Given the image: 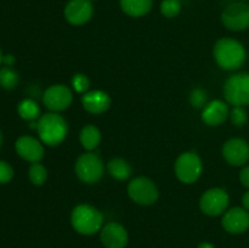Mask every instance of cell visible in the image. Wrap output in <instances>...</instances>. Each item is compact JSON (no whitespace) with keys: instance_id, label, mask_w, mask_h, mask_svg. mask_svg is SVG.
Masks as SVG:
<instances>
[{"instance_id":"6da1fadb","label":"cell","mask_w":249,"mask_h":248,"mask_svg":"<svg viewBox=\"0 0 249 248\" xmlns=\"http://www.w3.org/2000/svg\"><path fill=\"white\" fill-rule=\"evenodd\" d=\"M214 56L224 70H237L246 60V50L242 44L235 39L223 38L214 46Z\"/></svg>"},{"instance_id":"7a4b0ae2","label":"cell","mask_w":249,"mask_h":248,"mask_svg":"<svg viewBox=\"0 0 249 248\" xmlns=\"http://www.w3.org/2000/svg\"><path fill=\"white\" fill-rule=\"evenodd\" d=\"M39 138L49 146H56L65 140L67 135V123L57 113H46L36 124Z\"/></svg>"},{"instance_id":"3957f363","label":"cell","mask_w":249,"mask_h":248,"mask_svg":"<svg viewBox=\"0 0 249 248\" xmlns=\"http://www.w3.org/2000/svg\"><path fill=\"white\" fill-rule=\"evenodd\" d=\"M71 221L77 232L82 235H92L102 228L104 215L94 207L80 204L73 209Z\"/></svg>"},{"instance_id":"277c9868","label":"cell","mask_w":249,"mask_h":248,"mask_svg":"<svg viewBox=\"0 0 249 248\" xmlns=\"http://www.w3.org/2000/svg\"><path fill=\"white\" fill-rule=\"evenodd\" d=\"M226 101L233 106L249 105V73H240L229 78L224 87Z\"/></svg>"},{"instance_id":"5b68a950","label":"cell","mask_w":249,"mask_h":248,"mask_svg":"<svg viewBox=\"0 0 249 248\" xmlns=\"http://www.w3.org/2000/svg\"><path fill=\"white\" fill-rule=\"evenodd\" d=\"M75 173L82 181L92 184L104 175V163L95 153H84L77 159Z\"/></svg>"},{"instance_id":"8992f818","label":"cell","mask_w":249,"mask_h":248,"mask_svg":"<svg viewBox=\"0 0 249 248\" xmlns=\"http://www.w3.org/2000/svg\"><path fill=\"white\" fill-rule=\"evenodd\" d=\"M175 173L180 181L192 184L202 173V162L195 152H185L178 158L175 163Z\"/></svg>"},{"instance_id":"52a82bcc","label":"cell","mask_w":249,"mask_h":248,"mask_svg":"<svg viewBox=\"0 0 249 248\" xmlns=\"http://www.w3.org/2000/svg\"><path fill=\"white\" fill-rule=\"evenodd\" d=\"M224 26L231 31H243L249 27V5L243 1L232 2L221 15Z\"/></svg>"},{"instance_id":"ba28073f","label":"cell","mask_w":249,"mask_h":248,"mask_svg":"<svg viewBox=\"0 0 249 248\" xmlns=\"http://www.w3.org/2000/svg\"><path fill=\"white\" fill-rule=\"evenodd\" d=\"M128 194L134 202L142 206H150L158 198V190L156 185L147 177H136L129 184Z\"/></svg>"},{"instance_id":"9c48e42d","label":"cell","mask_w":249,"mask_h":248,"mask_svg":"<svg viewBox=\"0 0 249 248\" xmlns=\"http://www.w3.org/2000/svg\"><path fill=\"white\" fill-rule=\"evenodd\" d=\"M229 206V195L223 189H211L204 192L199 201V207L204 214L216 216L223 214Z\"/></svg>"},{"instance_id":"30bf717a","label":"cell","mask_w":249,"mask_h":248,"mask_svg":"<svg viewBox=\"0 0 249 248\" xmlns=\"http://www.w3.org/2000/svg\"><path fill=\"white\" fill-rule=\"evenodd\" d=\"M73 99L72 91L66 85H53L44 92V105L55 112L63 111L71 105Z\"/></svg>"},{"instance_id":"8fae6325","label":"cell","mask_w":249,"mask_h":248,"mask_svg":"<svg viewBox=\"0 0 249 248\" xmlns=\"http://www.w3.org/2000/svg\"><path fill=\"white\" fill-rule=\"evenodd\" d=\"M94 14L91 0H70L65 7V17L71 24L80 26L89 21Z\"/></svg>"},{"instance_id":"7c38bea8","label":"cell","mask_w":249,"mask_h":248,"mask_svg":"<svg viewBox=\"0 0 249 248\" xmlns=\"http://www.w3.org/2000/svg\"><path fill=\"white\" fill-rule=\"evenodd\" d=\"M223 156L231 165L240 167L249 159V145L242 139H231L224 145Z\"/></svg>"},{"instance_id":"4fadbf2b","label":"cell","mask_w":249,"mask_h":248,"mask_svg":"<svg viewBox=\"0 0 249 248\" xmlns=\"http://www.w3.org/2000/svg\"><path fill=\"white\" fill-rule=\"evenodd\" d=\"M101 242L106 248H124L128 243V232L118 223H108L101 230Z\"/></svg>"},{"instance_id":"5bb4252c","label":"cell","mask_w":249,"mask_h":248,"mask_svg":"<svg viewBox=\"0 0 249 248\" xmlns=\"http://www.w3.org/2000/svg\"><path fill=\"white\" fill-rule=\"evenodd\" d=\"M16 151L19 157L32 163H39L44 157V147L32 136H21L17 139Z\"/></svg>"},{"instance_id":"9a60e30c","label":"cell","mask_w":249,"mask_h":248,"mask_svg":"<svg viewBox=\"0 0 249 248\" xmlns=\"http://www.w3.org/2000/svg\"><path fill=\"white\" fill-rule=\"evenodd\" d=\"M223 226L230 233H242L249 228V213L247 209L236 208L226 212L223 218Z\"/></svg>"},{"instance_id":"2e32d148","label":"cell","mask_w":249,"mask_h":248,"mask_svg":"<svg viewBox=\"0 0 249 248\" xmlns=\"http://www.w3.org/2000/svg\"><path fill=\"white\" fill-rule=\"evenodd\" d=\"M82 102L84 108L88 112L94 114H100L108 109L109 105H111V99L108 95L100 90H95V91L85 92L82 97Z\"/></svg>"},{"instance_id":"e0dca14e","label":"cell","mask_w":249,"mask_h":248,"mask_svg":"<svg viewBox=\"0 0 249 248\" xmlns=\"http://www.w3.org/2000/svg\"><path fill=\"white\" fill-rule=\"evenodd\" d=\"M228 105L224 104L223 101L215 100L206 105L202 113V119L208 125H219L228 118Z\"/></svg>"},{"instance_id":"ac0fdd59","label":"cell","mask_w":249,"mask_h":248,"mask_svg":"<svg viewBox=\"0 0 249 248\" xmlns=\"http://www.w3.org/2000/svg\"><path fill=\"white\" fill-rule=\"evenodd\" d=\"M121 7L131 17L145 16L152 9V0H119Z\"/></svg>"},{"instance_id":"d6986e66","label":"cell","mask_w":249,"mask_h":248,"mask_svg":"<svg viewBox=\"0 0 249 248\" xmlns=\"http://www.w3.org/2000/svg\"><path fill=\"white\" fill-rule=\"evenodd\" d=\"M100 141H101V134L96 126L87 125L80 131V142L85 150H95L99 146Z\"/></svg>"},{"instance_id":"ffe728a7","label":"cell","mask_w":249,"mask_h":248,"mask_svg":"<svg viewBox=\"0 0 249 248\" xmlns=\"http://www.w3.org/2000/svg\"><path fill=\"white\" fill-rule=\"evenodd\" d=\"M108 173L117 180H126L131 175V167L126 160L122 158H114L107 165Z\"/></svg>"},{"instance_id":"44dd1931","label":"cell","mask_w":249,"mask_h":248,"mask_svg":"<svg viewBox=\"0 0 249 248\" xmlns=\"http://www.w3.org/2000/svg\"><path fill=\"white\" fill-rule=\"evenodd\" d=\"M40 109H39L38 104L31 99H26L18 104V114L21 118L27 119V121H33L38 118Z\"/></svg>"},{"instance_id":"7402d4cb","label":"cell","mask_w":249,"mask_h":248,"mask_svg":"<svg viewBox=\"0 0 249 248\" xmlns=\"http://www.w3.org/2000/svg\"><path fill=\"white\" fill-rule=\"evenodd\" d=\"M17 83H18V75L14 70L9 67H4L0 70V85L4 89H14Z\"/></svg>"},{"instance_id":"603a6c76","label":"cell","mask_w":249,"mask_h":248,"mask_svg":"<svg viewBox=\"0 0 249 248\" xmlns=\"http://www.w3.org/2000/svg\"><path fill=\"white\" fill-rule=\"evenodd\" d=\"M29 179L36 186H40L45 182L46 177H48V173L44 165H41L40 163H33L29 168Z\"/></svg>"},{"instance_id":"cb8c5ba5","label":"cell","mask_w":249,"mask_h":248,"mask_svg":"<svg viewBox=\"0 0 249 248\" xmlns=\"http://www.w3.org/2000/svg\"><path fill=\"white\" fill-rule=\"evenodd\" d=\"M181 11V1L180 0H163L160 4V12L168 18L177 17Z\"/></svg>"},{"instance_id":"d4e9b609","label":"cell","mask_w":249,"mask_h":248,"mask_svg":"<svg viewBox=\"0 0 249 248\" xmlns=\"http://www.w3.org/2000/svg\"><path fill=\"white\" fill-rule=\"evenodd\" d=\"M231 122L236 126H243L247 122V112L242 106H233V109L230 113Z\"/></svg>"},{"instance_id":"484cf974","label":"cell","mask_w":249,"mask_h":248,"mask_svg":"<svg viewBox=\"0 0 249 248\" xmlns=\"http://www.w3.org/2000/svg\"><path fill=\"white\" fill-rule=\"evenodd\" d=\"M207 101V95L206 92L202 89H195L194 91L190 95V102L194 107L199 108V107H203L206 105Z\"/></svg>"},{"instance_id":"4316f807","label":"cell","mask_w":249,"mask_h":248,"mask_svg":"<svg viewBox=\"0 0 249 248\" xmlns=\"http://www.w3.org/2000/svg\"><path fill=\"white\" fill-rule=\"evenodd\" d=\"M73 88L78 92H85L89 88V79L84 74H75L72 79Z\"/></svg>"},{"instance_id":"83f0119b","label":"cell","mask_w":249,"mask_h":248,"mask_svg":"<svg viewBox=\"0 0 249 248\" xmlns=\"http://www.w3.org/2000/svg\"><path fill=\"white\" fill-rule=\"evenodd\" d=\"M14 177V170L9 163L0 160V184H6Z\"/></svg>"},{"instance_id":"f1b7e54d","label":"cell","mask_w":249,"mask_h":248,"mask_svg":"<svg viewBox=\"0 0 249 248\" xmlns=\"http://www.w3.org/2000/svg\"><path fill=\"white\" fill-rule=\"evenodd\" d=\"M240 180L243 186L249 187V167L243 168L240 173Z\"/></svg>"},{"instance_id":"f546056e","label":"cell","mask_w":249,"mask_h":248,"mask_svg":"<svg viewBox=\"0 0 249 248\" xmlns=\"http://www.w3.org/2000/svg\"><path fill=\"white\" fill-rule=\"evenodd\" d=\"M2 62H4L5 65H6V66H11V65H14V62H15L14 56H12V55L2 56Z\"/></svg>"},{"instance_id":"4dcf8cb0","label":"cell","mask_w":249,"mask_h":248,"mask_svg":"<svg viewBox=\"0 0 249 248\" xmlns=\"http://www.w3.org/2000/svg\"><path fill=\"white\" fill-rule=\"evenodd\" d=\"M242 203H243V206H245V208L247 209V211H249V191L247 192V194H245V196H243Z\"/></svg>"},{"instance_id":"1f68e13d","label":"cell","mask_w":249,"mask_h":248,"mask_svg":"<svg viewBox=\"0 0 249 248\" xmlns=\"http://www.w3.org/2000/svg\"><path fill=\"white\" fill-rule=\"evenodd\" d=\"M198 248H215V247L209 242H202L201 245L198 246Z\"/></svg>"},{"instance_id":"d6a6232c","label":"cell","mask_w":249,"mask_h":248,"mask_svg":"<svg viewBox=\"0 0 249 248\" xmlns=\"http://www.w3.org/2000/svg\"><path fill=\"white\" fill-rule=\"evenodd\" d=\"M1 142H2V135H1V131H0V147H1Z\"/></svg>"},{"instance_id":"836d02e7","label":"cell","mask_w":249,"mask_h":248,"mask_svg":"<svg viewBox=\"0 0 249 248\" xmlns=\"http://www.w3.org/2000/svg\"><path fill=\"white\" fill-rule=\"evenodd\" d=\"M2 62V55H1V51H0V65H1Z\"/></svg>"},{"instance_id":"e575fe53","label":"cell","mask_w":249,"mask_h":248,"mask_svg":"<svg viewBox=\"0 0 249 248\" xmlns=\"http://www.w3.org/2000/svg\"><path fill=\"white\" fill-rule=\"evenodd\" d=\"M240 1H245V0H240Z\"/></svg>"}]
</instances>
